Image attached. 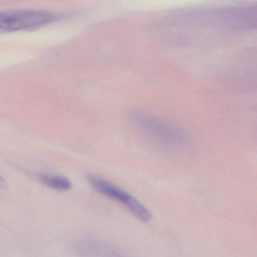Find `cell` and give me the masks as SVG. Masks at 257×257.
Here are the masks:
<instances>
[{
    "label": "cell",
    "mask_w": 257,
    "mask_h": 257,
    "mask_svg": "<svg viewBox=\"0 0 257 257\" xmlns=\"http://www.w3.org/2000/svg\"><path fill=\"white\" fill-rule=\"evenodd\" d=\"M6 181L2 177H0V189H2L5 186Z\"/></svg>",
    "instance_id": "obj_5"
},
{
    "label": "cell",
    "mask_w": 257,
    "mask_h": 257,
    "mask_svg": "<svg viewBox=\"0 0 257 257\" xmlns=\"http://www.w3.org/2000/svg\"><path fill=\"white\" fill-rule=\"evenodd\" d=\"M54 19L52 13L40 10L0 13V33L37 29L53 22Z\"/></svg>",
    "instance_id": "obj_1"
},
{
    "label": "cell",
    "mask_w": 257,
    "mask_h": 257,
    "mask_svg": "<svg viewBox=\"0 0 257 257\" xmlns=\"http://www.w3.org/2000/svg\"><path fill=\"white\" fill-rule=\"evenodd\" d=\"M40 182L45 186L54 190L67 191L71 189L70 180L63 176L55 174H43L40 177Z\"/></svg>",
    "instance_id": "obj_3"
},
{
    "label": "cell",
    "mask_w": 257,
    "mask_h": 257,
    "mask_svg": "<svg viewBox=\"0 0 257 257\" xmlns=\"http://www.w3.org/2000/svg\"><path fill=\"white\" fill-rule=\"evenodd\" d=\"M142 121L149 129L152 131V132L159 135L161 138H166L168 141H172L174 139V136L173 135L174 132L168 127L166 128V126L162 125V123L155 120H150V118L144 119Z\"/></svg>",
    "instance_id": "obj_4"
},
{
    "label": "cell",
    "mask_w": 257,
    "mask_h": 257,
    "mask_svg": "<svg viewBox=\"0 0 257 257\" xmlns=\"http://www.w3.org/2000/svg\"><path fill=\"white\" fill-rule=\"evenodd\" d=\"M88 181L97 192L118 201L141 221L148 222L151 219V212L133 195L100 177L90 176Z\"/></svg>",
    "instance_id": "obj_2"
}]
</instances>
